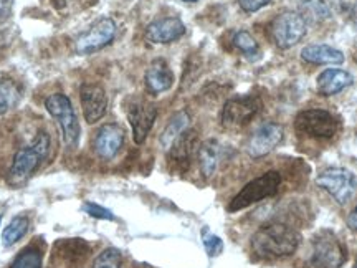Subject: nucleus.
<instances>
[{
	"mask_svg": "<svg viewBox=\"0 0 357 268\" xmlns=\"http://www.w3.org/2000/svg\"><path fill=\"white\" fill-rule=\"evenodd\" d=\"M29 230V218L24 216L13 217L10 223L2 232V244L3 247H12L26 234Z\"/></svg>",
	"mask_w": 357,
	"mask_h": 268,
	"instance_id": "23",
	"label": "nucleus"
},
{
	"mask_svg": "<svg viewBox=\"0 0 357 268\" xmlns=\"http://www.w3.org/2000/svg\"><path fill=\"white\" fill-rule=\"evenodd\" d=\"M301 10L312 22H324L331 17V8L324 0H301Z\"/></svg>",
	"mask_w": 357,
	"mask_h": 268,
	"instance_id": "24",
	"label": "nucleus"
},
{
	"mask_svg": "<svg viewBox=\"0 0 357 268\" xmlns=\"http://www.w3.org/2000/svg\"><path fill=\"white\" fill-rule=\"evenodd\" d=\"M316 184L328 192L339 205H346L354 198L357 191V179L344 168L324 169L316 179Z\"/></svg>",
	"mask_w": 357,
	"mask_h": 268,
	"instance_id": "5",
	"label": "nucleus"
},
{
	"mask_svg": "<svg viewBox=\"0 0 357 268\" xmlns=\"http://www.w3.org/2000/svg\"><path fill=\"white\" fill-rule=\"evenodd\" d=\"M13 7V0H0V22L7 20Z\"/></svg>",
	"mask_w": 357,
	"mask_h": 268,
	"instance_id": "31",
	"label": "nucleus"
},
{
	"mask_svg": "<svg viewBox=\"0 0 357 268\" xmlns=\"http://www.w3.org/2000/svg\"><path fill=\"white\" fill-rule=\"evenodd\" d=\"M261 100L257 95H245L231 98L223 105L222 110V124L225 128L235 129L242 128L255 118L258 111L261 110Z\"/></svg>",
	"mask_w": 357,
	"mask_h": 268,
	"instance_id": "9",
	"label": "nucleus"
},
{
	"mask_svg": "<svg viewBox=\"0 0 357 268\" xmlns=\"http://www.w3.org/2000/svg\"><path fill=\"white\" fill-rule=\"evenodd\" d=\"M202 242H204L205 252H207V255L211 258H215L223 252L222 239L218 235L212 234V232L208 230L207 227H205V229L202 230Z\"/></svg>",
	"mask_w": 357,
	"mask_h": 268,
	"instance_id": "28",
	"label": "nucleus"
},
{
	"mask_svg": "<svg viewBox=\"0 0 357 268\" xmlns=\"http://www.w3.org/2000/svg\"><path fill=\"white\" fill-rule=\"evenodd\" d=\"M123 255L118 248L109 247L98 255L93 260V268H121Z\"/></svg>",
	"mask_w": 357,
	"mask_h": 268,
	"instance_id": "26",
	"label": "nucleus"
},
{
	"mask_svg": "<svg viewBox=\"0 0 357 268\" xmlns=\"http://www.w3.org/2000/svg\"><path fill=\"white\" fill-rule=\"evenodd\" d=\"M158 118V108L153 103L144 100H134L128 106V119L132 128V140L136 144H142L146 141L147 134L154 126Z\"/></svg>",
	"mask_w": 357,
	"mask_h": 268,
	"instance_id": "11",
	"label": "nucleus"
},
{
	"mask_svg": "<svg viewBox=\"0 0 357 268\" xmlns=\"http://www.w3.org/2000/svg\"><path fill=\"white\" fill-rule=\"evenodd\" d=\"M22 98L20 87L10 78L0 80V116L6 114L19 105Z\"/></svg>",
	"mask_w": 357,
	"mask_h": 268,
	"instance_id": "22",
	"label": "nucleus"
},
{
	"mask_svg": "<svg viewBox=\"0 0 357 268\" xmlns=\"http://www.w3.org/2000/svg\"><path fill=\"white\" fill-rule=\"evenodd\" d=\"M270 2L271 0H238V6L243 12L252 13V12L260 10L263 7H266Z\"/></svg>",
	"mask_w": 357,
	"mask_h": 268,
	"instance_id": "30",
	"label": "nucleus"
},
{
	"mask_svg": "<svg viewBox=\"0 0 357 268\" xmlns=\"http://www.w3.org/2000/svg\"><path fill=\"white\" fill-rule=\"evenodd\" d=\"M347 225H349V229L357 230V207L347 217Z\"/></svg>",
	"mask_w": 357,
	"mask_h": 268,
	"instance_id": "33",
	"label": "nucleus"
},
{
	"mask_svg": "<svg viewBox=\"0 0 357 268\" xmlns=\"http://www.w3.org/2000/svg\"><path fill=\"white\" fill-rule=\"evenodd\" d=\"M349 15H351V20H352V24L356 25V29H357V2L354 3V6L351 7V10H349Z\"/></svg>",
	"mask_w": 357,
	"mask_h": 268,
	"instance_id": "34",
	"label": "nucleus"
},
{
	"mask_svg": "<svg viewBox=\"0 0 357 268\" xmlns=\"http://www.w3.org/2000/svg\"><path fill=\"white\" fill-rule=\"evenodd\" d=\"M185 34V25L177 17H164L151 22L146 29V38L153 43H172Z\"/></svg>",
	"mask_w": 357,
	"mask_h": 268,
	"instance_id": "15",
	"label": "nucleus"
},
{
	"mask_svg": "<svg viewBox=\"0 0 357 268\" xmlns=\"http://www.w3.org/2000/svg\"><path fill=\"white\" fill-rule=\"evenodd\" d=\"M79 98H82L84 119L89 124L100 121L106 113V108H108V98H106L105 88L95 83H84L79 89Z\"/></svg>",
	"mask_w": 357,
	"mask_h": 268,
	"instance_id": "13",
	"label": "nucleus"
},
{
	"mask_svg": "<svg viewBox=\"0 0 357 268\" xmlns=\"http://www.w3.org/2000/svg\"><path fill=\"white\" fill-rule=\"evenodd\" d=\"M300 244V232L287 223H268L252 239L253 252L263 260H278L293 255Z\"/></svg>",
	"mask_w": 357,
	"mask_h": 268,
	"instance_id": "1",
	"label": "nucleus"
},
{
	"mask_svg": "<svg viewBox=\"0 0 357 268\" xmlns=\"http://www.w3.org/2000/svg\"><path fill=\"white\" fill-rule=\"evenodd\" d=\"M301 58L312 65H341L344 55L329 45H307L301 50Z\"/></svg>",
	"mask_w": 357,
	"mask_h": 268,
	"instance_id": "19",
	"label": "nucleus"
},
{
	"mask_svg": "<svg viewBox=\"0 0 357 268\" xmlns=\"http://www.w3.org/2000/svg\"><path fill=\"white\" fill-rule=\"evenodd\" d=\"M0 221H2V217H0Z\"/></svg>",
	"mask_w": 357,
	"mask_h": 268,
	"instance_id": "37",
	"label": "nucleus"
},
{
	"mask_svg": "<svg viewBox=\"0 0 357 268\" xmlns=\"http://www.w3.org/2000/svg\"><path fill=\"white\" fill-rule=\"evenodd\" d=\"M52 141L47 133H38L33 142L30 146L24 147V149L17 151L13 156L12 166H10V182L13 186H20L26 179L32 177V174L37 171L42 161L47 159L48 153H50Z\"/></svg>",
	"mask_w": 357,
	"mask_h": 268,
	"instance_id": "2",
	"label": "nucleus"
},
{
	"mask_svg": "<svg viewBox=\"0 0 357 268\" xmlns=\"http://www.w3.org/2000/svg\"><path fill=\"white\" fill-rule=\"evenodd\" d=\"M270 32L273 42L287 50L300 43L306 35V19L298 12H283L271 22Z\"/></svg>",
	"mask_w": 357,
	"mask_h": 268,
	"instance_id": "8",
	"label": "nucleus"
},
{
	"mask_svg": "<svg viewBox=\"0 0 357 268\" xmlns=\"http://www.w3.org/2000/svg\"><path fill=\"white\" fill-rule=\"evenodd\" d=\"M116 37V24L111 19L98 20L91 29L79 35L75 48L79 55H88V53L98 52L109 45Z\"/></svg>",
	"mask_w": 357,
	"mask_h": 268,
	"instance_id": "10",
	"label": "nucleus"
},
{
	"mask_svg": "<svg viewBox=\"0 0 357 268\" xmlns=\"http://www.w3.org/2000/svg\"><path fill=\"white\" fill-rule=\"evenodd\" d=\"M298 133L319 140H329L339 131V121L333 113L326 110H305L294 119Z\"/></svg>",
	"mask_w": 357,
	"mask_h": 268,
	"instance_id": "6",
	"label": "nucleus"
},
{
	"mask_svg": "<svg viewBox=\"0 0 357 268\" xmlns=\"http://www.w3.org/2000/svg\"><path fill=\"white\" fill-rule=\"evenodd\" d=\"M124 144V131L119 124H102L95 136V151L101 159L111 161L118 156Z\"/></svg>",
	"mask_w": 357,
	"mask_h": 268,
	"instance_id": "14",
	"label": "nucleus"
},
{
	"mask_svg": "<svg viewBox=\"0 0 357 268\" xmlns=\"http://www.w3.org/2000/svg\"><path fill=\"white\" fill-rule=\"evenodd\" d=\"M195 144H197V133L192 131V129H187L174 141L171 149H169V159H171L174 168L181 169V171H185L189 168Z\"/></svg>",
	"mask_w": 357,
	"mask_h": 268,
	"instance_id": "16",
	"label": "nucleus"
},
{
	"mask_svg": "<svg viewBox=\"0 0 357 268\" xmlns=\"http://www.w3.org/2000/svg\"><path fill=\"white\" fill-rule=\"evenodd\" d=\"M354 78L344 70H326L318 77V91L324 96H333L351 87Z\"/></svg>",
	"mask_w": 357,
	"mask_h": 268,
	"instance_id": "18",
	"label": "nucleus"
},
{
	"mask_svg": "<svg viewBox=\"0 0 357 268\" xmlns=\"http://www.w3.org/2000/svg\"><path fill=\"white\" fill-rule=\"evenodd\" d=\"M223 158V146L217 140H208L199 147V166L205 177H212L217 172Z\"/></svg>",
	"mask_w": 357,
	"mask_h": 268,
	"instance_id": "20",
	"label": "nucleus"
},
{
	"mask_svg": "<svg viewBox=\"0 0 357 268\" xmlns=\"http://www.w3.org/2000/svg\"><path fill=\"white\" fill-rule=\"evenodd\" d=\"M281 186V174L276 171L265 172L263 176L253 179L252 182H248L238 194L231 199L229 204V211L236 212L247 209L250 205L260 202L263 199L273 198L278 194Z\"/></svg>",
	"mask_w": 357,
	"mask_h": 268,
	"instance_id": "4",
	"label": "nucleus"
},
{
	"mask_svg": "<svg viewBox=\"0 0 357 268\" xmlns=\"http://www.w3.org/2000/svg\"><path fill=\"white\" fill-rule=\"evenodd\" d=\"M182 2H189V3H194V2H197V0H182Z\"/></svg>",
	"mask_w": 357,
	"mask_h": 268,
	"instance_id": "35",
	"label": "nucleus"
},
{
	"mask_svg": "<svg viewBox=\"0 0 357 268\" xmlns=\"http://www.w3.org/2000/svg\"><path fill=\"white\" fill-rule=\"evenodd\" d=\"M83 212L88 214L89 217L101 218V221H114V214L109 209L98 205L95 202H84L83 204Z\"/></svg>",
	"mask_w": 357,
	"mask_h": 268,
	"instance_id": "29",
	"label": "nucleus"
},
{
	"mask_svg": "<svg viewBox=\"0 0 357 268\" xmlns=\"http://www.w3.org/2000/svg\"><path fill=\"white\" fill-rule=\"evenodd\" d=\"M137 268H149L147 265H141V267H137Z\"/></svg>",
	"mask_w": 357,
	"mask_h": 268,
	"instance_id": "36",
	"label": "nucleus"
},
{
	"mask_svg": "<svg viewBox=\"0 0 357 268\" xmlns=\"http://www.w3.org/2000/svg\"><path fill=\"white\" fill-rule=\"evenodd\" d=\"M146 88L153 95L167 91L174 84V73L169 68V65L164 60H154L146 71Z\"/></svg>",
	"mask_w": 357,
	"mask_h": 268,
	"instance_id": "17",
	"label": "nucleus"
},
{
	"mask_svg": "<svg viewBox=\"0 0 357 268\" xmlns=\"http://www.w3.org/2000/svg\"><path fill=\"white\" fill-rule=\"evenodd\" d=\"M346 262V248L333 232L323 230L312 240L311 265L314 268H341Z\"/></svg>",
	"mask_w": 357,
	"mask_h": 268,
	"instance_id": "7",
	"label": "nucleus"
},
{
	"mask_svg": "<svg viewBox=\"0 0 357 268\" xmlns=\"http://www.w3.org/2000/svg\"><path fill=\"white\" fill-rule=\"evenodd\" d=\"M45 108L55 119L61 131V140L68 149H75L79 142V124L71 106L70 98L63 93H55L45 101Z\"/></svg>",
	"mask_w": 357,
	"mask_h": 268,
	"instance_id": "3",
	"label": "nucleus"
},
{
	"mask_svg": "<svg viewBox=\"0 0 357 268\" xmlns=\"http://www.w3.org/2000/svg\"><path fill=\"white\" fill-rule=\"evenodd\" d=\"M52 2L58 10H66L70 6H73L75 2H79V0H52Z\"/></svg>",
	"mask_w": 357,
	"mask_h": 268,
	"instance_id": "32",
	"label": "nucleus"
},
{
	"mask_svg": "<svg viewBox=\"0 0 357 268\" xmlns=\"http://www.w3.org/2000/svg\"><path fill=\"white\" fill-rule=\"evenodd\" d=\"M234 45L238 48L240 52H243L245 55L253 58L260 53V48H258L257 40L250 35L247 30H240V32L235 34L234 37Z\"/></svg>",
	"mask_w": 357,
	"mask_h": 268,
	"instance_id": "27",
	"label": "nucleus"
},
{
	"mask_svg": "<svg viewBox=\"0 0 357 268\" xmlns=\"http://www.w3.org/2000/svg\"><path fill=\"white\" fill-rule=\"evenodd\" d=\"M10 268H42V252L35 247H26L12 262Z\"/></svg>",
	"mask_w": 357,
	"mask_h": 268,
	"instance_id": "25",
	"label": "nucleus"
},
{
	"mask_svg": "<svg viewBox=\"0 0 357 268\" xmlns=\"http://www.w3.org/2000/svg\"><path fill=\"white\" fill-rule=\"evenodd\" d=\"M284 129L281 124L265 123L250 136L247 142V153L250 158L260 159L270 154L283 141Z\"/></svg>",
	"mask_w": 357,
	"mask_h": 268,
	"instance_id": "12",
	"label": "nucleus"
},
{
	"mask_svg": "<svg viewBox=\"0 0 357 268\" xmlns=\"http://www.w3.org/2000/svg\"><path fill=\"white\" fill-rule=\"evenodd\" d=\"M189 123H190V116L187 111H178V113L174 114L172 118L169 119L167 126L164 128L162 134H160V146H162L166 151L171 149L174 141H176L182 133L187 131Z\"/></svg>",
	"mask_w": 357,
	"mask_h": 268,
	"instance_id": "21",
	"label": "nucleus"
}]
</instances>
